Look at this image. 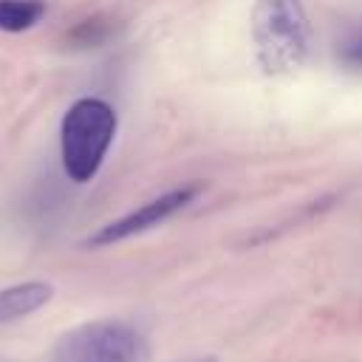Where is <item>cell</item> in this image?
<instances>
[{
  "instance_id": "cell-2",
  "label": "cell",
  "mask_w": 362,
  "mask_h": 362,
  "mask_svg": "<svg viewBox=\"0 0 362 362\" xmlns=\"http://www.w3.org/2000/svg\"><path fill=\"white\" fill-rule=\"evenodd\" d=\"M252 37L266 74L297 71L311 48V25L300 0H255Z\"/></svg>"
},
{
  "instance_id": "cell-7",
  "label": "cell",
  "mask_w": 362,
  "mask_h": 362,
  "mask_svg": "<svg viewBox=\"0 0 362 362\" xmlns=\"http://www.w3.org/2000/svg\"><path fill=\"white\" fill-rule=\"evenodd\" d=\"M337 51H339V59H342L345 65L362 68V25L354 28V31H348V34L342 37V42H339Z\"/></svg>"
},
{
  "instance_id": "cell-5",
  "label": "cell",
  "mask_w": 362,
  "mask_h": 362,
  "mask_svg": "<svg viewBox=\"0 0 362 362\" xmlns=\"http://www.w3.org/2000/svg\"><path fill=\"white\" fill-rule=\"evenodd\" d=\"M51 297H54V288L45 280H25V283L0 288V325L17 322L40 311Z\"/></svg>"
},
{
  "instance_id": "cell-8",
  "label": "cell",
  "mask_w": 362,
  "mask_h": 362,
  "mask_svg": "<svg viewBox=\"0 0 362 362\" xmlns=\"http://www.w3.org/2000/svg\"><path fill=\"white\" fill-rule=\"evenodd\" d=\"M189 362H218V359H212V356H201V359H189Z\"/></svg>"
},
{
  "instance_id": "cell-6",
  "label": "cell",
  "mask_w": 362,
  "mask_h": 362,
  "mask_svg": "<svg viewBox=\"0 0 362 362\" xmlns=\"http://www.w3.org/2000/svg\"><path fill=\"white\" fill-rule=\"evenodd\" d=\"M45 14V0H0V31L23 34Z\"/></svg>"
},
{
  "instance_id": "cell-4",
  "label": "cell",
  "mask_w": 362,
  "mask_h": 362,
  "mask_svg": "<svg viewBox=\"0 0 362 362\" xmlns=\"http://www.w3.org/2000/svg\"><path fill=\"white\" fill-rule=\"evenodd\" d=\"M195 195H198L195 187L170 189V192H164V195H158V198H153V201H147V204L130 209L127 215H122V218H116V221L99 226L85 243L93 246V249H99V246H113V243H122V240H127V238H136V235H141V232H147V229H153V226L170 221V218H173L175 212H181Z\"/></svg>"
},
{
  "instance_id": "cell-3",
  "label": "cell",
  "mask_w": 362,
  "mask_h": 362,
  "mask_svg": "<svg viewBox=\"0 0 362 362\" xmlns=\"http://www.w3.org/2000/svg\"><path fill=\"white\" fill-rule=\"evenodd\" d=\"M51 362H150V345L133 322L90 320L57 339Z\"/></svg>"
},
{
  "instance_id": "cell-1",
  "label": "cell",
  "mask_w": 362,
  "mask_h": 362,
  "mask_svg": "<svg viewBox=\"0 0 362 362\" xmlns=\"http://www.w3.org/2000/svg\"><path fill=\"white\" fill-rule=\"evenodd\" d=\"M116 127V110L105 99L82 96L65 110L59 124V156L62 170L71 181L88 184L99 173L113 144Z\"/></svg>"
}]
</instances>
